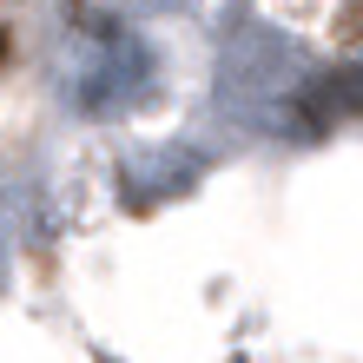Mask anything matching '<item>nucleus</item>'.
Segmentation results:
<instances>
[{"label":"nucleus","mask_w":363,"mask_h":363,"mask_svg":"<svg viewBox=\"0 0 363 363\" xmlns=\"http://www.w3.org/2000/svg\"><path fill=\"white\" fill-rule=\"evenodd\" d=\"M7 67H13V33L0 27V73H7Z\"/></svg>","instance_id":"f03ea898"},{"label":"nucleus","mask_w":363,"mask_h":363,"mask_svg":"<svg viewBox=\"0 0 363 363\" xmlns=\"http://www.w3.org/2000/svg\"><path fill=\"white\" fill-rule=\"evenodd\" d=\"M330 40L337 47H363V0H344V7L330 13Z\"/></svg>","instance_id":"f257e3e1"}]
</instances>
